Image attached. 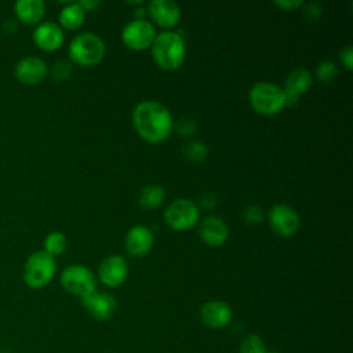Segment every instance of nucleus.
Masks as SVG:
<instances>
[{"instance_id":"nucleus-1","label":"nucleus","mask_w":353,"mask_h":353,"mask_svg":"<svg viewBox=\"0 0 353 353\" xmlns=\"http://www.w3.org/2000/svg\"><path fill=\"white\" fill-rule=\"evenodd\" d=\"M132 124L143 139L160 142L172 130V116L165 105L157 101H142L132 110Z\"/></svg>"},{"instance_id":"nucleus-2","label":"nucleus","mask_w":353,"mask_h":353,"mask_svg":"<svg viewBox=\"0 0 353 353\" xmlns=\"http://www.w3.org/2000/svg\"><path fill=\"white\" fill-rule=\"evenodd\" d=\"M152 55L157 65L165 70H174L181 66L185 59L183 37L172 30L157 33L152 43Z\"/></svg>"},{"instance_id":"nucleus-3","label":"nucleus","mask_w":353,"mask_h":353,"mask_svg":"<svg viewBox=\"0 0 353 353\" xmlns=\"http://www.w3.org/2000/svg\"><path fill=\"white\" fill-rule=\"evenodd\" d=\"M57 272L55 258L44 250L34 251L28 256L22 270L23 283L32 290L44 288L51 283Z\"/></svg>"},{"instance_id":"nucleus-4","label":"nucleus","mask_w":353,"mask_h":353,"mask_svg":"<svg viewBox=\"0 0 353 353\" xmlns=\"http://www.w3.org/2000/svg\"><path fill=\"white\" fill-rule=\"evenodd\" d=\"M68 52L70 59L77 65L91 66L103 58L105 43L92 32H81L72 39Z\"/></svg>"},{"instance_id":"nucleus-5","label":"nucleus","mask_w":353,"mask_h":353,"mask_svg":"<svg viewBox=\"0 0 353 353\" xmlns=\"http://www.w3.org/2000/svg\"><path fill=\"white\" fill-rule=\"evenodd\" d=\"M248 99L254 110L261 114H276L285 105L283 87L270 81L255 83L250 90Z\"/></svg>"},{"instance_id":"nucleus-6","label":"nucleus","mask_w":353,"mask_h":353,"mask_svg":"<svg viewBox=\"0 0 353 353\" xmlns=\"http://www.w3.org/2000/svg\"><path fill=\"white\" fill-rule=\"evenodd\" d=\"M61 285L80 299L97 291V276L84 265H69L61 273Z\"/></svg>"},{"instance_id":"nucleus-7","label":"nucleus","mask_w":353,"mask_h":353,"mask_svg":"<svg viewBox=\"0 0 353 353\" xmlns=\"http://www.w3.org/2000/svg\"><path fill=\"white\" fill-rule=\"evenodd\" d=\"M199 205L193 200L185 197L171 201L164 211L165 222L175 230H186L193 228L199 222Z\"/></svg>"},{"instance_id":"nucleus-8","label":"nucleus","mask_w":353,"mask_h":353,"mask_svg":"<svg viewBox=\"0 0 353 353\" xmlns=\"http://www.w3.org/2000/svg\"><path fill=\"white\" fill-rule=\"evenodd\" d=\"M268 222L274 233L290 237L295 234L299 229V215L288 204L279 203L274 204L268 214Z\"/></svg>"},{"instance_id":"nucleus-9","label":"nucleus","mask_w":353,"mask_h":353,"mask_svg":"<svg viewBox=\"0 0 353 353\" xmlns=\"http://www.w3.org/2000/svg\"><path fill=\"white\" fill-rule=\"evenodd\" d=\"M156 37V29L149 22L142 19H132L127 22L121 30L124 44L134 50H142L152 46Z\"/></svg>"},{"instance_id":"nucleus-10","label":"nucleus","mask_w":353,"mask_h":353,"mask_svg":"<svg viewBox=\"0 0 353 353\" xmlns=\"http://www.w3.org/2000/svg\"><path fill=\"white\" fill-rule=\"evenodd\" d=\"M47 73V62L37 55H26L21 58L14 66L15 79L25 85H34L41 83Z\"/></svg>"},{"instance_id":"nucleus-11","label":"nucleus","mask_w":353,"mask_h":353,"mask_svg":"<svg viewBox=\"0 0 353 353\" xmlns=\"http://www.w3.org/2000/svg\"><path fill=\"white\" fill-rule=\"evenodd\" d=\"M128 274V265L121 255H109L98 266V277L108 287L121 285Z\"/></svg>"},{"instance_id":"nucleus-12","label":"nucleus","mask_w":353,"mask_h":353,"mask_svg":"<svg viewBox=\"0 0 353 353\" xmlns=\"http://www.w3.org/2000/svg\"><path fill=\"white\" fill-rule=\"evenodd\" d=\"M81 305L94 319L99 321L110 320L117 306L114 296L102 291H94L90 295L81 298Z\"/></svg>"},{"instance_id":"nucleus-13","label":"nucleus","mask_w":353,"mask_h":353,"mask_svg":"<svg viewBox=\"0 0 353 353\" xmlns=\"http://www.w3.org/2000/svg\"><path fill=\"white\" fill-rule=\"evenodd\" d=\"M200 320L208 328L219 330L226 327L232 320V309L230 306L219 299L205 302L199 312Z\"/></svg>"},{"instance_id":"nucleus-14","label":"nucleus","mask_w":353,"mask_h":353,"mask_svg":"<svg viewBox=\"0 0 353 353\" xmlns=\"http://www.w3.org/2000/svg\"><path fill=\"white\" fill-rule=\"evenodd\" d=\"M32 37L39 48L44 51H54L63 44L65 33L57 22L46 21L36 25Z\"/></svg>"},{"instance_id":"nucleus-15","label":"nucleus","mask_w":353,"mask_h":353,"mask_svg":"<svg viewBox=\"0 0 353 353\" xmlns=\"http://www.w3.org/2000/svg\"><path fill=\"white\" fill-rule=\"evenodd\" d=\"M312 73L306 68L294 69L285 79L283 91L285 95V105L292 106L298 102V98L309 90L312 85Z\"/></svg>"},{"instance_id":"nucleus-16","label":"nucleus","mask_w":353,"mask_h":353,"mask_svg":"<svg viewBox=\"0 0 353 353\" xmlns=\"http://www.w3.org/2000/svg\"><path fill=\"white\" fill-rule=\"evenodd\" d=\"M154 243L152 229L145 225H135L128 229L125 234V248L132 256L146 255Z\"/></svg>"},{"instance_id":"nucleus-17","label":"nucleus","mask_w":353,"mask_h":353,"mask_svg":"<svg viewBox=\"0 0 353 353\" xmlns=\"http://www.w3.org/2000/svg\"><path fill=\"white\" fill-rule=\"evenodd\" d=\"M148 12L161 26H174L181 18V8L174 0H152L148 4Z\"/></svg>"},{"instance_id":"nucleus-18","label":"nucleus","mask_w":353,"mask_h":353,"mask_svg":"<svg viewBox=\"0 0 353 353\" xmlns=\"http://www.w3.org/2000/svg\"><path fill=\"white\" fill-rule=\"evenodd\" d=\"M199 233H200V237L204 240V243L215 247V245H221L226 241L229 230L222 218L210 215V216H205L200 222Z\"/></svg>"},{"instance_id":"nucleus-19","label":"nucleus","mask_w":353,"mask_h":353,"mask_svg":"<svg viewBox=\"0 0 353 353\" xmlns=\"http://www.w3.org/2000/svg\"><path fill=\"white\" fill-rule=\"evenodd\" d=\"M14 12L23 25H39L46 14V4L43 0H18L14 3Z\"/></svg>"},{"instance_id":"nucleus-20","label":"nucleus","mask_w":353,"mask_h":353,"mask_svg":"<svg viewBox=\"0 0 353 353\" xmlns=\"http://www.w3.org/2000/svg\"><path fill=\"white\" fill-rule=\"evenodd\" d=\"M85 18V11L80 6L79 1H72L63 6L59 11L58 21L59 26L65 29H76L79 28Z\"/></svg>"},{"instance_id":"nucleus-21","label":"nucleus","mask_w":353,"mask_h":353,"mask_svg":"<svg viewBox=\"0 0 353 353\" xmlns=\"http://www.w3.org/2000/svg\"><path fill=\"white\" fill-rule=\"evenodd\" d=\"M165 197V190L161 185L159 183H149L145 188H142L138 201L139 205L145 210H152L159 207Z\"/></svg>"},{"instance_id":"nucleus-22","label":"nucleus","mask_w":353,"mask_h":353,"mask_svg":"<svg viewBox=\"0 0 353 353\" xmlns=\"http://www.w3.org/2000/svg\"><path fill=\"white\" fill-rule=\"evenodd\" d=\"M68 247V239L62 232H51L44 239V251L54 258L63 254Z\"/></svg>"},{"instance_id":"nucleus-23","label":"nucleus","mask_w":353,"mask_h":353,"mask_svg":"<svg viewBox=\"0 0 353 353\" xmlns=\"http://www.w3.org/2000/svg\"><path fill=\"white\" fill-rule=\"evenodd\" d=\"M182 152H183L185 157L189 159L190 161L200 163V161H203L207 157L208 148H207V145L203 141L193 139V141H189L188 143L183 145Z\"/></svg>"},{"instance_id":"nucleus-24","label":"nucleus","mask_w":353,"mask_h":353,"mask_svg":"<svg viewBox=\"0 0 353 353\" xmlns=\"http://www.w3.org/2000/svg\"><path fill=\"white\" fill-rule=\"evenodd\" d=\"M266 346L262 338L256 334H248L240 343L239 353H266Z\"/></svg>"},{"instance_id":"nucleus-25","label":"nucleus","mask_w":353,"mask_h":353,"mask_svg":"<svg viewBox=\"0 0 353 353\" xmlns=\"http://www.w3.org/2000/svg\"><path fill=\"white\" fill-rule=\"evenodd\" d=\"M316 76H317L319 80H321L324 83L332 81L338 76V66H336V63L332 62V61H321L317 65Z\"/></svg>"},{"instance_id":"nucleus-26","label":"nucleus","mask_w":353,"mask_h":353,"mask_svg":"<svg viewBox=\"0 0 353 353\" xmlns=\"http://www.w3.org/2000/svg\"><path fill=\"white\" fill-rule=\"evenodd\" d=\"M70 72H72V65L68 61L59 59V61L54 62V65L51 66L50 74H51V77L54 80L63 81V80H66L70 76Z\"/></svg>"},{"instance_id":"nucleus-27","label":"nucleus","mask_w":353,"mask_h":353,"mask_svg":"<svg viewBox=\"0 0 353 353\" xmlns=\"http://www.w3.org/2000/svg\"><path fill=\"white\" fill-rule=\"evenodd\" d=\"M263 216H265V212L262 207L258 204H250L243 211V218L245 219L247 223H251V225L261 223L263 221Z\"/></svg>"},{"instance_id":"nucleus-28","label":"nucleus","mask_w":353,"mask_h":353,"mask_svg":"<svg viewBox=\"0 0 353 353\" xmlns=\"http://www.w3.org/2000/svg\"><path fill=\"white\" fill-rule=\"evenodd\" d=\"M175 130L179 135L182 137H189L192 135L196 130H197V123L192 119V117H188V116H182L181 119H178L176 121V125H175Z\"/></svg>"},{"instance_id":"nucleus-29","label":"nucleus","mask_w":353,"mask_h":353,"mask_svg":"<svg viewBox=\"0 0 353 353\" xmlns=\"http://www.w3.org/2000/svg\"><path fill=\"white\" fill-rule=\"evenodd\" d=\"M339 55H341V61L346 66V69H352V65H353V47L350 44L345 46L341 50Z\"/></svg>"},{"instance_id":"nucleus-30","label":"nucleus","mask_w":353,"mask_h":353,"mask_svg":"<svg viewBox=\"0 0 353 353\" xmlns=\"http://www.w3.org/2000/svg\"><path fill=\"white\" fill-rule=\"evenodd\" d=\"M274 4L283 10H294V8L301 7L303 4V1L302 0H276Z\"/></svg>"},{"instance_id":"nucleus-31","label":"nucleus","mask_w":353,"mask_h":353,"mask_svg":"<svg viewBox=\"0 0 353 353\" xmlns=\"http://www.w3.org/2000/svg\"><path fill=\"white\" fill-rule=\"evenodd\" d=\"M321 7L319 6V4H314V3H312V4H309L307 7H306V12L309 14V17H313V18H317V17H320L321 15Z\"/></svg>"},{"instance_id":"nucleus-32","label":"nucleus","mask_w":353,"mask_h":353,"mask_svg":"<svg viewBox=\"0 0 353 353\" xmlns=\"http://www.w3.org/2000/svg\"><path fill=\"white\" fill-rule=\"evenodd\" d=\"M208 201H210V205L214 207L216 199H215V196H214L212 193H205V194H203V196L200 197V203H201L204 207H208Z\"/></svg>"},{"instance_id":"nucleus-33","label":"nucleus","mask_w":353,"mask_h":353,"mask_svg":"<svg viewBox=\"0 0 353 353\" xmlns=\"http://www.w3.org/2000/svg\"><path fill=\"white\" fill-rule=\"evenodd\" d=\"M79 3L84 8V11H91V10H94L95 7H98L101 4V1H98V0H83V1H79Z\"/></svg>"},{"instance_id":"nucleus-34","label":"nucleus","mask_w":353,"mask_h":353,"mask_svg":"<svg viewBox=\"0 0 353 353\" xmlns=\"http://www.w3.org/2000/svg\"><path fill=\"white\" fill-rule=\"evenodd\" d=\"M266 353H277V352H269V350H268V352H266Z\"/></svg>"}]
</instances>
